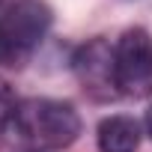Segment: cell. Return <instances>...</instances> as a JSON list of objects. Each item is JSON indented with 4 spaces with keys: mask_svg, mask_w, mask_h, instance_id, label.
<instances>
[{
    "mask_svg": "<svg viewBox=\"0 0 152 152\" xmlns=\"http://www.w3.org/2000/svg\"><path fill=\"white\" fill-rule=\"evenodd\" d=\"M9 134L36 146L60 149L81 134V116L72 104L57 99H21L9 122Z\"/></svg>",
    "mask_w": 152,
    "mask_h": 152,
    "instance_id": "cell-2",
    "label": "cell"
},
{
    "mask_svg": "<svg viewBox=\"0 0 152 152\" xmlns=\"http://www.w3.org/2000/svg\"><path fill=\"white\" fill-rule=\"evenodd\" d=\"M102 152H134L140 146V125L131 116H107L96 131Z\"/></svg>",
    "mask_w": 152,
    "mask_h": 152,
    "instance_id": "cell-5",
    "label": "cell"
},
{
    "mask_svg": "<svg viewBox=\"0 0 152 152\" xmlns=\"http://www.w3.org/2000/svg\"><path fill=\"white\" fill-rule=\"evenodd\" d=\"M146 131H149V137H152V107L146 110Z\"/></svg>",
    "mask_w": 152,
    "mask_h": 152,
    "instance_id": "cell-6",
    "label": "cell"
},
{
    "mask_svg": "<svg viewBox=\"0 0 152 152\" xmlns=\"http://www.w3.org/2000/svg\"><path fill=\"white\" fill-rule=\"evenodd\" d=\"M75 75L87 93H93L96 99H107L116 96V63H113V45H107L104 39H93L87 42L72 60Z\"/></svg>",
    "mask_w": 152,
    "mask_h": 152,
    "instance_id": "cell-4",
    "label": "cell"
},
{
    "mask_svg": "<svg viewBox=\"0 0 152 152\" xmlns=\"http://www.w3.org/2000/svg\"><path fill=\"white\" fill-rule=\"evenodd\" d=\"M0 6H3V0H0Z\"/></svg>",
    "mask_w": 152,
    "mask_h": 152,
    "instance_id": "cell-7",
    "label": "cell"
},
{
    "mask_svg": "<svg viewBox=\"0 0 152 152\" xmlns=\"http://www.w3.org/2000/svg\"><path fill=\"white\" fill-rule=\"evenodd\" d=\"M51 30V9L42 0H3L0 6V66L21 69Z\"/></svg>",
    "mask_w": 152,
    "mask_h": 152,
    "instance_id": "cell-1",
    "label": "cell"
},
{
    "mask_svg": "<svg viewBox=\"0 0 152 152\" xmlns=\"http://www.w3.org/2000/svg\"><path fill=\"white\" fill-rule=\"evenodd\" d=\"M116 90L122 96H152V36L140 27L125 30L113 45Z\"/></svg>",
    "mask_w": 152,
    "mask_h": 152,
    "instance_id": "cell-3",
    "label": "cell"
}]
</instances>
